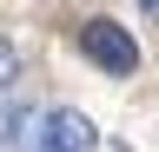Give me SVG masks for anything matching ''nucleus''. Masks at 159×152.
<instances>
[{"label": "nucleus", "mask_w": 159, "mask_h": 152, "mask_svg": "<svg viewBox=\"0 0 159 152\" xmlns=\"http://www.w3.org/2000/svg\"><path fill=\"white\" fill-rule=\"evenodd\" d=\"M80 53H86L99 73H119V80L139 66V40L119 20H86V27H80Z\"/></svg>", "instance_id": "f257e3e1"}, {"label": "nucleus", "mask_w": 159, "mask_h": 152, "mask_svg": "<svg viewBox=\"0 0 159 152\" xmlns=\"http://www.w3.org/2000/svg\"><path fill=\"white\" fill-rule=\"evenodd\" d=\"M13 73H20V53H13L7 40H0V93H7V80H13Z\"/></svg>", "instance_id": "7ed1b4c3"}, {"label": "nucleus", "mask_w": 159, "mask_h": 152, "mask_svg": "<svg viewBox=\"0 0 159 152\" xmlns=\"http://www.w3.org/2000/svg\"><path fill=\"white\" fill-rule=\"evenodd\" d=\"M40 152H99V132H93L86 112L53 106L47 119H40Z\"/></svg>", "instance_id": "f03ea898"}, {"label": "nucleus", "mask_w": 159, "mask_h": 152, "mask_svg": "<svg viewBox=\"0 0 159 152\" xmlns=\"http://www.w3.org/2000/svg\"><path fill=\"white\" fill-rule=\"evenodd\" d=\"M139 7H146V13H159V0H139Z\"/></svg>", "instance_id": "20e7f679"}]
</instances>
